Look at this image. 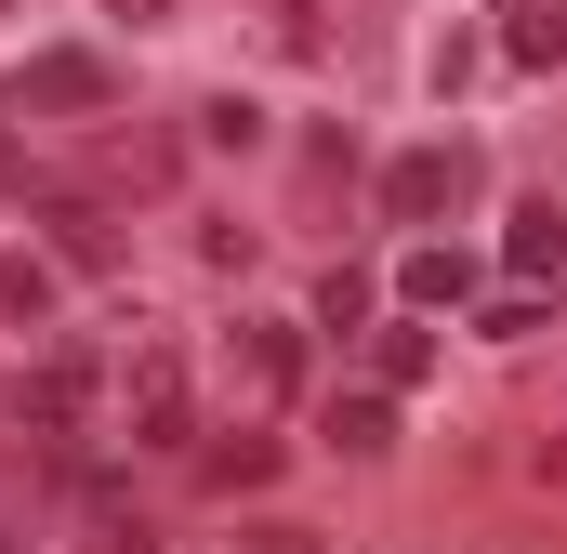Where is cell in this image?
Wrapping results in <instances>:
<instances>
[{
    "instance_id": "6da1fadb",
    "label": "cell",
    "mask_w": 567,
    "mask_h": 554,
    "mask_svg": "<svg viewBox=\"0 0 567 554\" xmlns=\"http://www.w3.org/2000/svg\"><path fill=\"white\" fill-rule=\"evenodd\" d=\"M0 106L13 120H80V106H106V53H27L0 80Z\"/></svg>"
},
{
    "instance_id": "7a4b0ae2",
    "label": "cell",
    "mask_w": 567,
    "mask_h": 554,
    "mask_svg": "<svg viewBox=\"0 0 567 554\" xmlns=\"http://www.w3.org/2000/svg\"><path fill=\"white\" fill-rule=\"evenodd\" d=\"M120 422H133V449H185V435H198L185 357H133V370H120Z\"/></svg>"
},
{
    "instance_id": "3957f363",
    "label": "cell",
    "mask_w": 567,
    "mask_h": 554,
    "mask_svg": "<svg viewBox=\"0 0 567 554\" xmlns=\"http://www.w3.org/2000/svg\"><path fill=\"white\" fill-rule=\"evenodd\" d=\"M185 462H198V475H212L225 502H265V489L290 475V449L265 435V422H251V435H185Z\"/></svg>"
},
{
    "instance_id": "277c9868",
    "label": "cell",
    "mask_w": 567,
    "mask_h": 554,
    "mask_svg": "<svg viewBox=\"0 0 567 554\" xmlns=\"http://www.w3.org/2000/svg\"><path fill=\"white\" fill-rule=\"evenodd\" d=\"M40 238L80 277H120V198H66V185H53V198H40Z\"/></svg>"
},
{
    "instance_id": "5b68a950",
    "label": "cell",
    "mask_w": 567,
    "mask_h": 554,
    "mask_svg": "<svg viewBox=\"0 0 567 554\" xmlns=\"http://www.w3.org/2000/svg\"><path fill=\"white\" fill-rule=\"evenodd\" d=\"M93 410H106V370H93V357H40V370H27V422L66 435V422H93Z\"/></svg>"
},
{
    "instance_id": "8992f818",
    "label": "cell",
    "mask_w": 567,
    "mask_h": 554,
    "mask_svg": "<svg viewBox=\"0 0 567 554\" xmlns=\"http://www.w3.org/2000/svg\"><path fill=\"white\" fill-rule=\"evenodd\" d=\"M449 198H462V158H449V145H423V158H383V212H396V225H435Z\"/></svg>"
},
{
    "instance_id": "52a82bcc",
    "label": "cell",
    "mask_w": 567,
    "mask_h": 554,
    "mask_svg": "<svg viewBox=\"0 0 567 554\" xmlns=\"http://www.w3.org/2000/svg\"><path fill=\"white\" fill-rule=\"evenodd\" d=\"M317 435H330L343 462H383V449H396V397H383V383H357V397H317Z\"/></svg>"
},
{
    "instance_id": "ba28073f",
    "label": "cell",
    "mask_w": 567,
    "mask_h": 554,
    "mask_svg": "<svg viewBox=\"0 0 567 554\" xmlns=\"http://www.w3.org/2000/svg\"><path fill=\"white\" fill-rule=\"evenodd\" d=\"M502 66H515V80H555L567 66V13L555 0H502Z\"/></svg>"
},
{
    "instance_id": "9c48e42d",
    "label": "cell",
    "mask_w": 567,
    "mask_h": 554,
    "mask_svg": "<svg viewBox=\"0 0 567 554\" xmlns=\"http://www.w3.org/2000/svg\"><path fill=\"white\" fill-rule=\"evenodd\" d=\"M502 265L528 277V290H555V265H567V212H555V198H515V225H502Z\"/></svg>"
},
{
    "instance_id": "30bf717a",
    "label": "cell",
    "mask_w": 567,
    "mask_h": 554,
    "mask_svg": "<svg viewBox=\"0 0 567 554\" xmlns=\"http://www.w3.org/2000/svg\"><path fill=\"white\" fill-rule=\"evenodd\" d=\"M93 185L158 198V185H172V133H93Z\"/></svg>"
},
{
    "instance_id": "8fae6325",
    "label": "cell",
    "mask_w": 567,
    "mask_h": 554,
    "mask_svg": "<svg viewBox=\"0 0 567 554\" xmlns=\"http://www.w3.org/2000/svg\"><path fill=\"white\" fill-rule=\"evenodd\" d=\"M238 370H251V397H265V410H290V397H303V330H278V317H265V330H238Z\"/></svg>"
},
{
    "instance_id": "7c38bea8",
    "label": "cell",
    "mask_w": 567,
    "mask_h": 554,
    "mask_svg": "<svg viewBox=\"0 0 567 554\" xmlns=\"http://www.w3.org/2000/svg\"><path fill=\"white\" fill-rule=\"evenodd\" d=\"M343 198H357V133L317 120V133H303V212H343Z\"/></svg>"
},
{
    "instance_id": "4fadbf2b",
    "label": "cell",
    "mask_w": 567,
    "mask_h": 554,
    "mask_svg": "<svg viewBox=\"0 0 567 554\" xmlns=\"http://www.w3.org/2000/svg\"><path fill=\"white\" fill-rule=\"evenodd\" d=\"M396 290H410V317H423V304H462V290H475V252H410V265H396Z\"/></svg>"
},
{
    "instance_id": "5bb4252c",
    "label": "cell",
    "mask_w": 567,
    "mask_h": 554,
    "mask_svg": "<svg viewBox=\"0 0 567 554\" xmlns=\"http://www.w3.org/2000/svg\"><path fill=\"white\" fill-rule=\"evenodd\" d=\"M370 370H383V397H396V383H423V370H435V330H423V317H410V330H383V343H370Z\"/></svg>"
},
{
    "instance_id": "9a60e30c",
    "label": "cell",
    "mask_w": 567,
    "mask_h": 554,
    "mask_svg": "<svg viewBox=\"0 0 567 554\" xmlns=\"http://www.w3.org/2000/svg\"><path fill=\"white\" fill-rule=\"evenodd\" d=\"M0 317H13V330H40V317H53V277L27 265V252H0Z\"/></svg>"
},
{
    "instance_id": "2e32d148",
    "label": "cell",
    "mask_w": 567,
    "mask_h": 554,
    "mask_svg": "<svg viewBox=\"0 0 567 554\" xmlns=\"http://www.w3.org/2000/svg\"><path fill=\"white\" fill-rule=\"evenodd\" d=\"M370 317V277H317V330H357Z\"/></svg>"
},
{
    "instance_id": "e0dca14e",
    "label": "cell",
    "mask_w": 567,
    "mask_h": 554,
    "mask_svg": "<svg viewBox=\"0 0 567 554\" xmlns=\"http://www.w3.org/2000/svg\"><path fill=\"white\" fill-rule=\"evenodd\" d=\"M251 554H317V542H303V529H251Z\"/></svg>"
},
{
    "instance_id": "ac0fdd59",
    "label": "cell",
    "mask_w": 567,
    "mask_h": 554,
    "mask_svg": "<svg viewBox=\"0 0 567 554\" xmlns=\"http://www.w3.org/2000/svg\"><path fill=\"white\" fill-rule=\"evenodd\" d=\"M106 13H120V27H158V13H172V0H106Z\"/></svg>"
},
{
    "instance_id": "d6986e66",
    "label": "cell",
    "mask_w": 567,
    "mask_h": 554,
    "mask_svg": "<svg viewBox=\"0 0 567 554\" xmlns=\"http://www.w3.org/2000/svg\"><path fill=\"white\" fill-rule=\"evenodd\" d=\"M542 489H555V502H567V435H555V449H542Z\"/></svg>"
},
{
    "instance_id": "ffe728a7",
    "label": "cell",
    "mask_w": 567,
    "mask_h": 554,
    "mask_svg": "<svg viewBox=\"0 0 567 554\" xmlns=\"http://www.w3.org/2000/svg\"><path fill=\"white\" fill-rule=\"evenodd\" d=\"M0 185H13V145H0Z\"/></svg>"
},
{
    "instance_id": "44dd1931",
    "label": "cell",
    "mask_w": 567,
    "mask_h": 554,
    "mask_svg": "<svg viewBox=\"0 0 567 554\" xmlns=\"http://www.w3.org/2000/svg\"><path fill=\"white\" fill-rule=\"evenodd\" d=\"M0 13H13V0H0Z\"/></svg>"
}]
</instances>
